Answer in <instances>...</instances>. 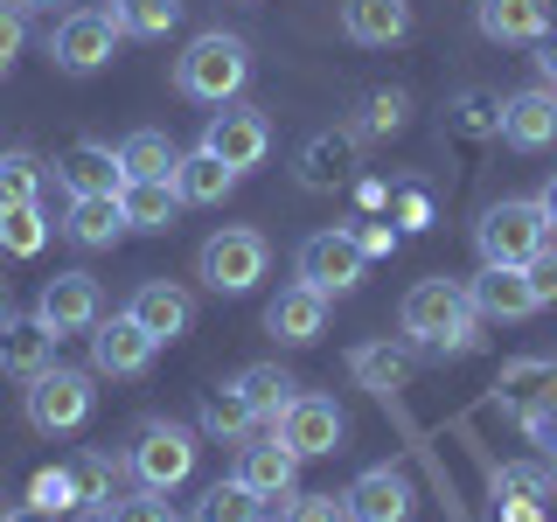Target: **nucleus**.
<instances>
[{
  "instance_id": "obj_1",
  "label": "nucleus",
  "mask_w": 557,
  "mask_h": 522,
  "mask_svg": "<svg viewBox=\"0 0 557 522\" xmlns=\"http://www.w3.org/2000/svg\"><path fill=\"white\" fill-rule=\"evenodd\" d=\"M397 327L432 348V356H467V348H481V313L467 300V286H453V278H418L405 293V307H397Z\"/></svg>"
},
{
  "instance_id": "obj_2",
  "label": "nucleus",
  "mask_w": 557,
  "mask_h": 522,
  "mask_svg": "<svg viewBox=\"0 0 557 522\" xmlns=\"http://www.w3.org/2000/svg\"><path fill=\"white\" fill-rule=\"evenodd\" d=\"M174 84L196 104H231L244 84H251V42H244V35H223V28L196 35V42L174 57Z\"/></svg>"
},
{
  "instance_id": "obj_3",
  "label": "nucleus",
  "mask_w": 557,
  "mask_h": 522,
  "mask_svg": "<svg viewBox=\"0 0 557 522\" xmlns=\"http://www.w3.org/2000/svg\"><path fill=\"white\" fill-rule=\"evenodd\" d=\"M474 244H481V265H530L536 251L550 244V216L536 196H502L481 209L474 223Z\"/></svg>"
},
{
  "instance_id": "obj_4",
  "label": "nucleus",
  "mask_w": 557,
  "mask_h": 522,
  "mask_svg": "<svg viewBox=\"0 0 557 522\" xmlns=\"http://www.w3.org/2000/svg\"><path fill=\"white\" fill-rule=\"evenodd\" d=\"M196 432L188 425H168V418H147V425L133 432V446H126V474L139 487H153V495H174L188 474H196Z\"/></svg>"
},
{
  "instance_id": "obj_5",
  "label": "nucleus",
  "mask_w": 557,
  "mask_h": 522,
  "mask_svg": "<svg viewBox=\"0 0 557 522\" xmlns=\"http://www.w3.org/2000/svg\"><path fill=\"white\" fill-rule=\"evenodd\" d=\"M265 265H272V244H265V231H251V223H223L196 251V278L209 293H251L258 278H265Z\"/></svg>"
},
{
  "instance_id": "obj_6",
  "label": "nucleus",
  "mask_w": 557,
  "mask_h": 522,
  "mask_svg": "<svg viewBox=\"0 0 557 522\" xmlns=\"http://www.w3.org/2000/svg\"><path fill=\"white\" fill-rule=\"evenodd\" d=\"M119 42H126V22H119V8H77L63 14L57 28H49V63L70 70V77H91L119 57Z\"/></svg>"
},
{
  "instance_id": "obj_7",
  "label": "nucleus",
  "mask_w": 557,
  "mask_h": 522,
  "mask_svg": "<svg viewBox=\"0 0 557 522\" xmlns=\"http://www.w3.org/2000/svg\"><path fill=\"white\" fill-rule=\"evenodd\" d=\"M91 397H98L91 370H63L57 362V370H42L22 390V411H28V425L42 432V439H57V432H77L84 418H91Z\"/></svg>"
},
{
  "instance_id": "obj_8",
  "label": "nucleus",
  "mask_w": 557,
  "mask_h": 522,
  "mask_svg": "<svg viewBox=\"0 0 557 522\" xmlns=\"http://www.w3.org/2000/svg\"><path fill=\"white\" fill-rule=\"evenodd\" d=\"M202 153H216L223 167H258L272 153V126H265V112L258 104H223V112H209V126H202Z\"/></svg>"
},
{
  "instance_id": "obj_9",
  "label": "nucleus",
  "mask_w": 557,
  "mask_h": 522,
  "mask_svg": "<svg viewBox=\"0 0 557 522\" xmlns=\"http://www.w3.org/2000/svg\"><path fill=\"white\" fill-rule=\"evenodd\" d=\"M237 481L251 487L258 501H286L293 487H300V452H293L286 439H278L272 425H258L251 439L237 446Z\"/></svg>"
},
{
  "instance_id": "obj_10",
  "label": "nucleus",
  "mask_w": 557,
  "mask_h": 522,
  "mask_svg": "<svg viewBox=\"0 0 557 522\" xmlns=\"http://www.w3.org/2000/svg\"><path fill=\"white\" fill-rule=\"evenodd\" d=\"M35 321L49 335H91L104 321V300H98V278L91 272H57L42 293H35Z\"/></svg>"
},
{
  "instance_id": "obj_11",
  "label": "nucleus",
  "mask_w": 557,
  "mask_h": 522,
  "mask_svg": "<svg viewBox=\"0 0 557 522\" xmlns=\"http://www.w3.org/2000/svg\"><path fill=\"white\" fill-rule=\"evenodd\" d=\"M362 265H370V258H362L356 231H313L300 244V286H313V293H356Z\"/></svg>"
},
{
  "instance_id": "obj_12",
  "label": "nucleus",
  "mask_w": 557,
  "mask_h": 522,
  "mask_svg": "<svg viewBox=\"0 0 557 522\" xmlns=\"http://www.w3.org/2000/svg\"><path fill=\"white\" fill-rule=\"evenodd\" d=\"M278 439L300 452V460H321V452H342L348 418H342L335 397H293L286 418H278Z\"/></svg>"
},
{
  "instance_id": "obj_13",
  "label": "nucleus",
  "mask_w": 557,
  "mask_h": 522,
  "mask_svg": "<svg viewBox=\"0 0 557 522\" xmlns=\"http://www.w3.org/2000/svg\"><path fill=\"white\" fill-rule=\"evenodd\" d=\"M153 348H161V341H153L133 313H112V321L91 327V370L98 376H147L153 370Z\"/></svg>"
},
{
  "instance_id": "obj_14",
  "label": "nucleus",
  "mask_w": 557,
  "mask_h": 522,
  "mask_svg": "<svg viewBox=\"0 0 557 522\" xmlns=\"http://www.w3.org/2000/svg\"><path fill=\"white\" fill-rule=\"evenodd\" d=\"M342 501H348V522H411L418 487H411L405 467H370Z\"/></svg>"
},
{
  "instance_id": "obj_15",
  "label": "nucleus",
  "mask_w": 557,
  "mask_h": 522,
  "mask_svg": "<svg viewBox=\"0 0 557 522\" xmlns=\"http://www.w3.org/2000/svg\"><path fill=\"white\" fill-rule=\"evenodd\" d=\"M467 300H474L481 321H530L536 313V293H530V272L522 265H481L467 278Z\"/></svg>"
},
{
  "instance_id": "obj_16",
  "label": "nucleus",
  "mask_w": 557,
  "mask_h": 522,
  "mask_svg": "<svg viewBox=\"0 0 557 522\" xmlns=\"http://www.w3.org/2000/svg\"><path fill=\"white\" fill-rule=\"evenodd\" d=\"M57 182L63 196H119L126 188V167H119V147H98V139H77V147L57 161Z\"/></svg>"
},
{
  "instance_id": "obj_17",
  "label": "nucleus",
  "mask_w": 557,
  "mask_h": 522,
  "mask_svg": "<svg viewBox=\"0 0 557 522\" xmlns=\"http://www.w3.org/2000/svg\"><path fill=\"white\" fill-rule=\"evenodd\" d=\"M502 139H509V147H522V153L550 147V139H557V91H550V84L502 98Z\"/></svg>"
},
{
  "instance_id": "obj_18",
  "label": "nucleus",
  "mask_w": 557,
  "mask_h": 522,
  "mask_svg": "<svg viewBox=\"0 0 557 522\" xmlns=\"http://www.w3.org/2000/svg\"><path fill=\"white\" fill-rule=\"evenodd\" d=\"M126 313H133L139 327H147L153 341H182V335H188V321H196V300H188L174 278H147V286L133 293V307H126Z\"/></svg>"
},
{
  "instance_id": "obj_19",
  "label": "nucleus",
  "mask_w": 557,
  "mask_h": 522,
  "mask_svg": "<svg viewBox=\"0 0 557 522\" xmlns=\"http://www.w3.org/2000/svg\"><path fill=\"white\" fill-rule=\"evenodd\" d=\"M342 35L362 49H391L411 35V0H342Z\"/></svg>"
},
{
  "instance_id": "obj_20",
  "label": "nucleus",
  "mask_w": 557,
  "mask_h": 522,
  "mask_svg": "<svg viewBox=\"0 0 557 522\" xmlns=\"http://www.w3.org/2000/svg\"><path fill=\"white\" fill-rule=\"evenodd\" d=\"M57 341L63 335H49L42 321H0V370L8 376H22V383H35L42 370H57Z\"/></svg>"
},
{
  "instance_id": "obj_21",
  "label": "nucleus",
  "mask_w": 557,
  "mask_h": 522,
  "mask_svg": "<svg viewBox=\"0 0 557 522\" xmlns=\"http://www.w3.org/2000/svg\"><path fill=\"white\" fill-rule=\"evenodd\" d=\"M265 327L278 341H321V327H327V293H313V286H286L278 300L265 307Z\"/></svg>"
},
{
  "instance_id": "obj_22",
  "label": "nucleus",
  "mask_w": 557,
  "mask_h": 522,
  "mask_svg": "<svg viewBox=\"0 0 557 522\" xmlns=\"http://www.w3.org/2000/svg\"><path fill=\"white\" fill-rule=\"evenodd\" d=\"M63 237L84 244V251H104V244L126 237V209H119V196H77L63 216Z\"/></svg>"
},
{
  "instance_id": "obj_23",
  "label": "nucleus",
  "mask_w": 557,
  "mask_h": 522,
  "mask_svg": "<svg viewBox=\"0 0 557 522\" xmlns=\"http://www.w3.org/2000/svg\"><path fill=\"white\" fill-rule=\"evenodd\" d=\"M544 28H550V0H481L487 42H536Z\"/></svg>"
},
{
  "instance_id": "obj_24",
  "label": "nucleus",
  "mask_w": 557,
  "mask_h": 522,
  "mask_svg": "<svg viewBox=\"0 0 557 522\" xmlns=\"http://www.w3.org/2000/svg\"><path fill=\"white\" fill-rule=\"evenodd\" d=\"M495 397H502L516 418L536 411V405H550V397H557V362H550V356H522V362H509V370H502V383H495Z\"/></svg>"
},
{
  "instance_id": "obj_25",
  "label": "nucleus",
  "mask_w": 557,
  "mask_h": 522,
  "mask_svg": "<svg viewBox=\"0 0 557 522\" xmlns=\"http://www.w3.org/2000/svg\"><path fill=\"white\" fill-rule=\"evenodd\" d=\"M237 397L258 411V425H272V432H278V418H286V405L300 397V383L278 370V362H251V370L237 376Z\"/></svg>"
},
{
  "instance_id": "obj_26",
  "label": "nucleus",
  "mask_w": 557,
  "mask_h": 522,
  "mask_svg": "<svg viewBox=\"0 0 557 522\" xmlns=\"http://www.w3.org/2000/svg\"><path fill=\"white\" fill-rule=\"evenodd\" d=\"M356 383L362 390H376V397H391V390H405V383L418 376V356L411 348H397V341H370V348H356Z\"/></svg>"
},
{
  "instance_id": "obj_27",
  "label": "nucleus",
  "mask_w": 557,
  "mask_h": 522,
  "mask_svg": "<svg viewBox=\"0 0 557 522\" xmlns=\"http://www.w3.org/2000/svg\"><path fill=\"white\" fill-rule=\"evenodd\" d=\"M119 209H126V231H174L182 196H174V182H126L119 188Z\"/></svg>"
},
{
  "instance_id": "obj_28",
  "label": "nucleus",
  "mask_w": 557,
  "mask_h": 522,
  "mask_svg": "<svg viewBox=\"0 0 557 522\" xmlns=\"http://www.w3.org/2000/svg\"><path fill=\"white\" fill-rule=\"evenodd\" d=\"M119 167H126V182H174V167H182V153H174L168 133L139 126L126 147H119Z\"/></svg>"
},
{
  "instance_id": "obj_29",
  "label": "nucleus",
  "mask_w": 557,
  "mask_h": 522,
  "mask_svg": "<svg viewBox=\"0 0 557 522\" xmlns=\"http://www.w3.org/2000/svg\"><path fill=\"white\" fill-rule=\"evenodd\" d=\"M237 188V167H223L216 153H182V167H174V196L182 202H223Z\"/></svg>"
},
{
  "instance_id": "obj_30",
  "label": "nucleus",
  "mask_w": 557,
  "mask_h": 522,
  "mask_svg": "<svg viewBox=\"0 0 557 522\" xmlns=\"http://www.w3.org/2000/svg\"><path fill=\"white\" fill-rule=\"evenodd\" d=\"M202 432H209V439H223V446H244L258 432V411L237 397V383H223V390L202 397Z\"/></svg>"
},
{
  "instance_id": "obj_31",
  "label": "nucleus",
  "mask_w": 557,
  "mask_h": 522,
  "mask_svg": "<svg viewBox=\"0 0 557 522\" xmlns=\"http://www.w3.org/2000/svg\"><path fill=\"white\" fill-rule=\"evenodd\" d=\"M42 244H49L42 202H0V251H8V258H35Z\"/></svg>"
},
{
  "instance_id": "obj_32",
  "label": "nucleus",
  "mask_w": 557,
  "mask_h": 522,
  "mask_svg": "<svg viewBox=\"0 0 557 522\" xmlns=\"http://www.w3.org/2000/svg\"><path fill=\"white\" fill-rule=\"evenodd\" d=\"M196 522H265V501L251 495L237 474L231 481H216V487H202V501H196Z\"/></svg>"
},
{
  "instance_id": "obj_33",
  "label": "nucleus",
  "mask_w": 557,
  "mask_h": 522,
  "mask_svg": "<svg viewBox=\"0 0 557 522\" xmlns=\"http://www.w3.org/2000/svg\"><path fill=\"white\" fill-rule=\"evenodd\" d=\"M487 487H495V501H544V495H557V474L536 460H509L487 474Z\"/></svg>"
},
{
  "instance_id": "obj_34",
  "label": "nucleus",
  "mask_w": 557,
  "mask_h": 522,
  "mask_svg": "<svg viewBox=\"0 0 557 522\" xmlns=\"http://www.w3.org/2000/svg\"><path fill=\"white\" fill-rule=\"evenodd\" d=\"M119 467H126V460H112V452H77V467H70V474H77V495H84V509H104V501H112V481H119Z\"/></svg>"
},
{
  "instance_id": "obj_35",
  "label": "nucleus",
  "mask_w": 557,
  "mask_h": 522,
  "mask_svg": "<svg viewBox=\"0 0 557 522\" xmlns=\"http://www.w3.org/2000/svg\"><path fill=\"white\" fill-rule=\"evenodd\" d=\"M405 112H411L405 91H370V98H362V112H356V133L362 139H383V133L405 126Z\"/></svg>"
},
{
  "instance_id": "obj_36",
  "label": "nucleus",
  "mask_w": 557,
  "mask_h": 522,
  "mask_svg": "<svg viewBox=\"0 0 557 522\" xmlns=\"http://www.w3.org/2000/svg\"><path fill=\"white\" fill-rule=\"evenodd\" d=\"M42 196V161L35 153H0V202H35Z\"/></svg>"
},
{
  "instance_id": "obj_37",
  "label": "nucleus",
  "mask_w": 557,
  "mask_h": 522,
  "mask_svg": "<svg viewBox=\"0 0 557 522\" xmlns=\"http://www.w3.org/2000/svg\"><path fill=\"white\" fill-rule=\"evenodd\" d=\"M119 22L126 35H168L182 22V0H119Z\"/></svg>"
},
{
  "instance_id": "obj_38",
  "label": "nucleus",
  "mask_w": 557,
  "mask_h": 522,
  "mask_svg": "<svg viewBox=\"0 0 557 522\" xmlns=\"http://www.w3.org/2000/svg\"><path fill=\"white\" fill-rule=\"evenodd\" d=\"M28 501H42V509H57V515L84 509V495H77V474H70V467H42V474L28 481Z\"/></svg>"
},
{
  "instance_id": "obj_39",
  "label": "nucleus",
  "mask_w": 557,
  "mask_h": 522,
  "mask_svg": "<svg viewBox=\"0 0 557 522\" xmlns=\"http://www.w3.org/2000/svg\"><path fill=\"white\" fill-rule=\"evenodd\" d=\"M104 515H112V522H174V515H168V501L153 495V487H133V495H112V501H104Z\"/></svg>"
},
{
  "instance_id": "obj_40",
  "label": "nucleus",
  "mask_w": 557,
  "mask_h": 522,
  "mask_svg": "<svg viewBox=\"0 0 557 522\" xmlns=\"http://www.w3.org/2000/svg\"><path fill=\"white\" fill-rule=\"evenodd\" d=\"M278 522H348V501H335V495H300V487H293L286 509H278Z\"/></svg>"
},
{
  "instance_id": "obj_41",
  "label": "nucleus",
  "mask_w": 557,
  "mask_h": 522,
  "mask_svg": "<svg viewBox=\"0 0 557 522\" xmlns=\"http://www.w3.org/2000/svg\"><path fill=\"white\" fill-rule=\"evenodd\" d=\"M348 161V139H313L307 147V188H327Z\"/></svg>"
},
{
  "instance_id": "obj_42",
  "label": "nucleus",
  "mask_w": 557,
  "mask_h": 522,
  "mask_svg": "<svg viewBox=\"0 0 557 522\" xmlns=\"http://www.w3.org/2000/svg\"><path fill=\"white\" fill-rule=\"evenodd\" d=\"M530 293H536V307H557V244H544V251L530 258Z\"/></svg>"
},
{
  "instance_id": "obj_43",
  "label": "nucleus",
  "mask_w": 557,
  "mask_h": 522,
  "mask_svg": "<svg viewBox=\"0 0 557 522\" xmlns=\"http://www.w3.org/2000/svg\"><path fill=\"white\" fill-rule=\"evenodd\" d=\"M22 42H28V22H22V8H0V77H8L14 70V57H22Z\"/></svg>"
},
{
  "instance_id": "obj_44",
  "label": "nucleus",
  "mask_w": 557,
  "mask_h": 522,
  "mask_svg": "<svg viewBox=\"0 0 557 522\" xmlns=\"http://www.w3.org/2000/svg\"><path fill=\"white\" fill-rule=\"evenodd\" d=\"M522 432H530L536 446H557V397H550V405H536V411H522Z\"/></svg>"
},
{
  "instance_id": "obj_45",
  "label": "nucleus",
  "mask_w": 557,
  "mask_h": 522,
  "mask_svg": "<svg viewBox=\"0 0 557 522\" xmlns=\"http://www.w3.org/2000/svg\"><path fill=\"white\" fill-rule=\"evenodd\" d=\"M356 244H362V258H391L397 251V231H391V223H362Z\"/></svg>"
},
{
  "instance_id": "obj_46",
  "label": "nucleus",
  "mask_w": 557,
  "mask_h": 522,
  "mask_svg": "<svg viewBox=\"0 0 557 522\" xmlns=\"http://www.w3.org/2000/svg\"><path fill=\"white\" fill-rule=\"evenodd\" d=\"M536 70H544V84L557 91V22H550L544 35H536Z\"/></svg>"
},
{
  "instance_id": "obj_47",
  "label": "nucleus",
  "mask_w": 557,
  "mask_h": 522,
  "mask_svg": "<svg viewBox=\"0 0 557 522\" xmlns=\"http://www.w3.org/2000/svg\"><path fill=\"white\" fill-rule=\"evenodd\" d=\"M495 522H544V501H495Z\"/></svg>"
},
{
  "instance_id": "obj_48",
  "label": "nucleus",
  "mask_w": 557,
  "mask_h": 522,
  "mask_svg": "<svg viewBox=\"0 0 557 522\" xmlns=\"http://www.w3.org/2000/svg\"><path fill=\"white\" fill-rule=\"evenodd\" d=\"M0 522H57V509H42V501H22V509H8Z\"/></svg>"
},
{
  "instance_id": "obj_49",
  "label": "nucleus",
  "mask_w": 557,
  "mask_h": 522,
  "mask_svg": "<svg viewBox=\"0 0 557 522\" xmlns=\"http://www.w3.org/2000/svg\"><path fill=\"white\" fill-rule=\"evenodd\" d=\"M536 202H544V216H550V231H557V174L544 182V196H536Z\"/></svg>"
},
{
  "instance_id": "obj_50",
  "label": "nucleus",
  "mask_w": 557,
  "mask_h": 522,
  "mask_svg": "<svg viewBox=\"0 0 557 522\" xmlns=\"http://www.w3.org/2000/svg\"><path fill=\"white\" fill-rule=\"evenodd\" d=\"M0 321H14V293H8V278H0Z\"/></svg>"
},
{
  "instance_id": "obj_51",
  "label": "nucleus",
  "mask_w": 557,
  "mask_h": 522,
  "mask_svg": "<svg viewBox=\"0 0 557 522\" xmlns=\"http://www.w3.org/2000/svg\"><path fill=\"white\" fill-rule=\"evenodd\" d=\"M14 8H22V14H42V8H57V0H14Z\"/></svg>"
},
{
  "instance_id": "obj_52",
  "label": "nucleus",
  "mask_w": 557,
  "mask_h": 522,
  "mask_svg": "<svg viewBox=\"0 0 557 522\" xmlns=\"http://www.w3.org/2000/svg\"><path fill=\"white\" fill-rule=\"evenodd\" d=\"M70 522H112V515H104V509H84V515H70Z\"/></svg>"
},
{
  "instance_id": "obj_53",
  "label": "nucleus",
  "mask_w": 557,
  "mask_h": 522,
  "mask_svg": "<svg viewBox=\"0 0 557 522\" xmlns=\"http://www.w3.org/2000/svg\"><path fill=\"white\" fill-rule=\"evenodd\" d=\"M550 474H557V467H550Z\"/></svg>"
}]
</instances>
